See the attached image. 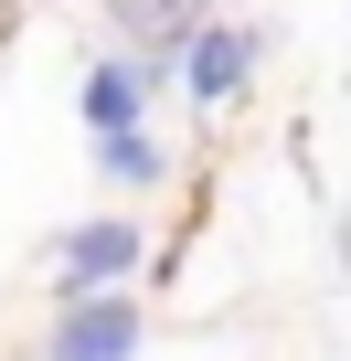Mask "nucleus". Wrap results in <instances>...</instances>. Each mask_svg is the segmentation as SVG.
I'll list each match as a JSON object with an SVG mask.
<instances>
[{
  "instance_id": "obj_1",
  "label": "nucleus",
  "mask_w": 351,
  "mask_h": 361,
  "mask_svg": "<svg viewBox=\"0 0 351 361\" xmlns=\"http://www.w3.org/2000/svg\"><path fill=\"white\" fill-rule=\"evenodd\" d=\"M138 266H149V234L117 224V213L54 234V276H64V298H96V287H117V276H138Z\"/></svg>"
},
{
  "instance_id": "obj_2",
  "label": "nucleus",
  "mask_w": 351,
  "mask_h": 361,
  "mask_svg": "<svg viewBox=\"0 0 351 361\" xmlns=\"http://www.w3.org/2000/svg\"><path fill=\"white\" fill-rule=\"evenodd\" d=\"M138 329H149L138 298H128V287H96V298H64L43 361H138Z\"/></svg>"
},
{
  "instance_id": "obj_3",
  "label": "nucleus",
  "mask_w": 351,
  "mask_h": 361,
  "mask_svg": "<svg viewBox=\"0 0 351 361\" xmlns=\"http://www.w3.org/2000/svg\"><path fill=\"white\" fill-rule=\"evenodd\" d=\"M107 22L138 43L149 75H170V64L192 54V32H203V0H107Z\"/></svg>"
},
{
  "instance_id": "obj_4",
  "label": "nucleus",
  "mask_w": 351,
  "mask_h": 361,
  "mask_svg": "<svg viewBox=\"0 0 351 361\" xmlns=\"http://www.w3.org/2000/svg\"><path fill=\"white\" fill-rule=\"evenodd\" d=\"M256 54H266V32H234V22H203L192 32V54H182V75H192V96L203 106H224L245 75H256Z\"/></svg>"
},
{
  "instance_id": "obj_5",
  "label": "nucleus",
  "mask_w": 351,
  "mask_h": 361,
  "mask_svg": "<svg viewBox=\"0 0 351 361\" xmlns=\"http://www.w3.org/2000/svg\"><path fill=\"white\" fill-rule=\"evenodd\" d=\"M149 85H160L149 64H96V75L75 85V106H85V128H96V138H117V128H138V117H149Z\"/></svg>"
},
{
  "instance_id": "obj_6",
  "label": "nucleus",
  "mask_w": 351,
  "mask_h": 361,
  "mask_svg": "<svg viewBox=\"0 0 351 361\" xmlns=\"http://www.w3.org/2000/svg\"><path fill=\"white\" fill-rule=\"evenodd\" d=\"M96 170L117 180V192H160V180H170V149L149 128H117V138H96Z\"/></svg>"
}]
</instances>
